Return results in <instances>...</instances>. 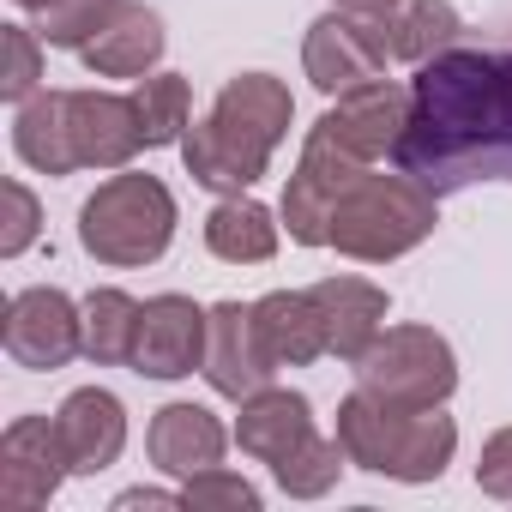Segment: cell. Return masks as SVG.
<instances>
[{"label":"cell","instance_id":"cb8c5ba5","mask_svg":"<svg viewBox=\"0 0 512 512\" xmlns=\"http://www.w3.org/2000/svg\"><path fill=\"white\" fill-rule=\"evenodd\" d=\"M133 338H139V302L127 290H91V302H85V356L97 368L133 362Z\"/></svg>","mask_w":512,"mask_h":512},{"label":"cell","instance_id":"d6986e66","mask_svg":"<svg viewBox=\"0 0 512 512\" xmlns=\"http://www.w3.org/2000/svg\"><path fill=\"white\" fill-rule=\"evenodd\" d=\"M253 320H260V338L278 356V368H302V362L326 356V326H320L314 290H272L253 302Z\"/></svg>","mask_w":512,"mask_h":512},{"label":"cell","instance_id":"f1b7e54d","mask_svg":"<svg viewBox=\"0 0 512 512\" xmlns=\"http://www.w3.org/2000/svg\"><path fill=\"white\" fill-rule=\"evenodd\" d=\"M181 506H199V512H253L260 494H253V482H241L229 470H199V476H181Z\"/></svg>","mask_w":512,"mask_h":512},{"label":"cell","instance_id":"5bb4252c","mask_svg":"<svg viewBox=\"0 0 512 512\" xmlns=\"http://www.w3.org/2000/svg\"><path fill=\"white\" fill-rule=\"evenodd\" d=\"M67 115H73V151H79V169H127L133 151L145 145V127H139L133 97L67 91Z\"/></svg>","mask_w":512,"mask_h":512},{"label":"cell","instance_id":"484cf974","mask_svg":"<svg viewBox=\"0 0 512 512\" xmlns=\"http://www.w3.org/2000/svg\"><path fill=\"white\" fill-rule=\"evenodd\" d=\"M133 109H139V127H145V145H181L187 133V109H193V91L181 73H157L133 91Z\"/></svg>","mask_w":512,"mask_h":512},{"label":"cell","instance_id":"7c38bea8","mask_svg":"<svg viewBox=\"0 0 512 512\" xmlns=\"http://www.w3.org/2000/svg\"><path fill=\"white\" fill-rule=\"evenodd\" d=\"M272 374H278V356L266 350L253 308L217 302L211 308V332H205V380H211V392H223V398L241 404L253 392H266Z\"/></svg>","mask_w":512,"mask_h":512},{"label":"cell","instance_id":"4fadbf2b","mask_svg":"<svg viewBox=\"0 0 512 512\" xmlns=\"http://www.w3.org/2000/svg\"><path fill=\"white\" fill-rule=\"evenodd\" d=\"M404 121H410V91H404V85H392V79L356 85V91H344V97H338V109H326V115H320V127H326L350 157H362V163L392 157V145H398Z\"/></svg>","mask_w":512,"mask_h":512},{"label":"cell","instance_id":"8992f818","mask_svg":"<svg viewBox=\"0 0 512 512\" xmlns=\"http://www.w3.org/2000/svg\"><path fill=\"white\" fill-rule=\"evenodd\" d=\"M356 380L362 392H374L380 404H404V410H428L446 404L458 386V362L452 344L428 326H386L362 356H356Z\"/></svg>","mask_w":512,"mask_h":512},{"label":"cell","instance_id":"ac0fdd59","mask_svg":"<svg viewBox=\"0 0 512 512\" xmlns=\"http://www.w3.org/2000/svg\"><path fill=\"white\" fill-rule=\"evenodd\" d=\"M235 440H241V452H253L260 464H284L296 446H308V440H314L308 398H302V392H284V386H266V392L241 398Z\"/></svg>","mask_w":512,"mask_h":512},{"label":"cell","instance_id":"4dcf8cb0","mask_svg":"<svg viewBox=\"0 0 512 512\" xmlns=\"http://www.w3.org/2000/svg\"><path fill=\"white\" fill-rule=\"evenodd\" d=\"M476 488L494 494V500H512V428L488 434V446L476 458Z\"/></svg>","mask_w":512,"mask_h":512},{"label":"cell","instance_id":"603a6c76","mask_svg":"<svg viewBox=\"0 0 512 512\" xmlns=\"http://www.w3.org/2000/svg\"><path fill=\"white\" fill-rule=\"evenodd\" d=\"M386 25V43H392V61H434L440 49L458 43L464 19L452 13V0H398V7L380 19Z\"/></svg>","mask_w":512,"mask_h":512},{"label":"cell","instance_id":"277c9868","mask_svg":"<svg viewBox=\"0 0 512 512\" xmlns=\"http://www.w3.org/2000/svg\"><path fill=\"white\" fill-rule=\"evenodd\" d=\"M434 193L422 181H410L404 169L398 175H356L350 193L338 199L332 211V247L350 253V260H368V266H386L398 253H410L416 241L434 235Z\"/></svg>","mask_w":512,"mask_h":512},{"label":"cell","instance_id":"7402d4cb","mask_svg":"<svg viewBox=\"0 0 512 512\" xmlns=\"http://www.w3.org/2000/svg\"><path fill=\"white\" fill-rule=\"evenodd\" d=\"M205 247L217 253V260H229V266H260V260L278 253V223H272V211L260 199L235 193V199H223L205 217Z\"/></svg>","mask_w":512,"mask_h":512},{"label":"cell","instance_id":"1f68e13d","mask_svg":"<svg viewBox=\"0 0 512 512\" xmlns=\"http://www.w3.org/2000/svg\"><path fill=\"white\" fill-rule=\"evenodd\" d=\"M115 506H121V512H127V506H181V494H163V488H127Z\"/></svg>","mask_w":512,"mask_h":512},{"label":"cell","instance_id":"30bf717a","mask_svg":"<svg viewBox=\"0 0 512 512\" xmlns=\"http://www.w3.org/2000/svg\"><path fill=\"white\" fill-rule=\"evenodd\" d=\"M67 446L61 428L49 416H19L0 434V506L7 512H37L55 500V488L67 482Z\"/></svg>","mask_w":512,"mask_h":512},{"label":"cell","instance_id":"2e32d148","mask_svg":"<svg viewBox=\"0 0 512 512\" xmlns=\"http://www.w3.org/2000/svg\"><path fill=\"white\" fill-rule=\"evenodd\" d=\"M314 308H320V326H326V356L356 362L386 332V290L368 284V278H320Z\"/></svg>","mask_w":512,"mask_h":512},{"label":"cell","instance_id":"44dd1931","mask_svg":"<svg viewBox=\"0 0 512 512\" xmlns=\"http://www.w3.org/2000/svg\"><path fill=\"white\" fill-rule=\"evenodd\" d=\"M13 145L31 169L43 175H73L79 169V151H73V115H67V91H37L19 103V121H13Z\"/></svg>","mask_w":512,"mask_h":512},{"label":"cell","instance_id":"d4e9b609","mask_svg":"<svg viewBox=\"0 0 512 512\" xmlns=\"http://www.w3.org/2000/svg\"><path fill=\"white\" fill-rule=\"evenodd\" d=\"M127 7V0H43L37 7V37L49 49H85L109 31V19Z\"/></svg>","mask_w":512,"mask_h":512},{"label":"cell","instance_id":"5b68a950","mask_svg":"<svg viewBox=\"0 0 512 512\" xmlns=\"http://www.w3.org/2000/svg\"><path fill=\"white\" fill-rule=\"evenodd\" d=\"M79 241L103 266H151L175 241V193L157 175H115L85 199Z\"/></svg>","mask_w":512,"mask_h":512},{"label":"cell","instance_id":"7a4b0ae2","mask_svg":"<svg viewBox=\"0 0 512 512\" xmlns=\"http://www.w3.org/2000/svg\"><path fill=\"white\" fill-rule=\"evenodd\" d=\"M290 115H296V103H290V91H284L272 73H241V79H229V85L217 91L211 115L181 139L187 175H193L199 187L223 193V199L247 193L253 181L266 175L272 151L284 145Z\"/></svg>","mask_w":512,"mask_h":512},{"label":"cell","instance_id":"4316f807","mask_svg":"<svg viewBox=\"0 0 512 512\" xmlns=\"http://www.w3.org/2000/svg\"><path fill=\"white\" fill-rule=\"evenodd\" d=\"M350 464V452L338 446V440H308V446H296L284 464H272V476H278V488L284 494H296V500H320L332 482H338V470Z\"/></svg>","mask_w":512,"mask_h":512},{"label":"cell","instance_id":"3957f363","mask_svg":"<svg viewBox=\"0 0 512 512\" xmlns=\"http://www.w3.org/2000/svg\"><path fill=\"white\" fill-rule=\"evenodd\" d=\"M338 446L350 452V464L374 476L434 482L458 452V428L452 416H440V404L404 410V404H380L374 392H350L338 404Z\"/></svg>","mask_w":512,"mask_h":512},{"label":"cell","instance_id":"52a82bcc","mask_svg":"<svg viewBox=\"0 0 512 512\" xmlns=\"http://www.w3.org/2000/svg\"><path fill=\"white\" fill-rule=\"evenodd\" d=\"M386 61H392V43H386V25L368 19V13H326L308 25V43H302V67L314 79V91L326 97H344L356 85H374L386 79Z\"/></svg>","mask_w":512,"mask_h":512},{"label":"cell","instance_id":"f546056e","mask_svg":"<svg viewBox=\"0 0 512 512\" xmlns=\"http://www.w3.org/2000/svg\"><path fill=\"white\" fill-rule=\"evenodd\" d=\"M0 199H7V229H0V253H7V260H19V253L37 241V229H43V211H37V193H31L25 181H7V187H0Z\"/></svg>","mask_w":512,"mask_h":512},{"label":"cell","instance_id":"6da1fadb","mask_svg":"<svg viewBox=\"0 0 512 512\" xmlns=\"http://www.w3.org/2000/svg\"><path fill=\"white\" fill-rule=\"evenodd\" d=\"M392 169L452 199L482 181H512V49L452 43L410 79V121Z\"/></svg>","mask_w":512,"mask_h":512},{"label":"cell","instance_id":"ffe728a7","mask_svg":"<svg viewBox=\"0 0 512 512\" xmlns=\"http://www.w3.org/2000/svg\"><path fill=\"white\" fill-rule=\"evenodd\" d=\"M79 55H85V67L97 79H139L163 55V19L151 7H133V0H127V7L109 19V31L97 43H85Z\"/></svg>","mask_w":512,"mask_h":512},{"label":"cell","instance_id":"9c48e42d","mask_svg":"<svg viewBox=\"0 0 512 512\" xmlns=\"http://www.w3.org/2000/svg\"><path fill=\"white\" fill-rule=\"evenodd\" d=\"M0 344L19 368H37V374H55L67 368L73 356H85V308H73L67 290H19L7 302V320H0Z\"/></svg>","mask_w":512,"mask_h":512},{"label":"cell","instance_id":"d6a6232c","mask_svg":"<svg viewBox=\"0 0 512 512\" xmlns=\"http://www.w3.org/2000/svg\"><path fill=\"white\" fill-rule=\"evenodd\" d=\"M338 7H344V13H368V19H386V13L398 7V0H338Z\"/></svg>","mask_w":512,"mask_h":512},{"label":"cell","instance_id":"83f0119b","mask_svg":"<svg viewBox=\"0 0 512 512\" xmlns=\"http://www.w3.org/2000/svg\"><path fill=\"white\" fill-rule=\"evenodd\" d=\"M43 37L25 31V25H0V97L7 103H25L37 97V79H43Z\"/></svg>","mask_w":512,"mask_h":512},{"label":"cell","instance_id":"e0dca14e","mask_svg":"<svg viewBox=\"0 0 512 512\" xmlns=\"http://www.w3.org/2000/svg\"><path fill=\"white\" fill-rule=\"evenodd\" d=\"M145 446H151V464H157V470H169V476H199V470H217V464H223L229 434H223V422H217L205 404H163V410L151 416Z\"/></svg>","mask_w":512,"mask_h":512},{"label":"cell","instance_id":"836d02e7","mask_svg":"<svg viewBox=\"0 0 512 512\" xmlns=\"http://www.w3.org/2000/svg\"><path fill=\"white\" fill-rule=\"evenodd\" d=\"M19 7H31V13H37V7H43V0H19Z\"/></svg>","mask_w":512,"mask_h":512},{"label":"cell","instance_id":"ba28073f","mask_svg":"<svg viewBox=\"0 0 512 512\" xmlns=\"http://www.w3.org/2000/svg\"><path fill=\"white\" fill-rule=\"evenodd\" d=\"M362 169H368V163L350 157V151L314 121V133H308V145H302V163H296V175H290V187H284L290 241H302V247H332V211H338V199L350 193V181H356Z\"/></svg>","mask_w":512,"mask_h":512},{"label":"cell","instance_id":"9a60e30c","mask_svg":"<svg viewBox=\"0 0 512 512\" xmlns=\"http://www.w3.org/2000/svg\"><path fill=\"white\" fill-rule=\"evenodd\" d=\"M55 428H61L67 464H73L79 476L109 470V464L121 458V446H127V410H121V398L103 392V386H79V392L61 404Z\"/></svg>","mask_w":512,"mask_h":512},{"label":"cell","instance_id":"8fae6325","mask_svg":"<svg viewBox=\"0 0 512 512\" xmlns=\"http://www.w3.org/2000/svg\"><path fill=\"white\" fill-rule=\"evenodd\" d=\"M205 332L211 314L193 308L187 296H151L139 308V338H133V374L145 380H181L193 368H205Z\"/></svg>","mask_w":512,"mask_h":512}]
</instances>
